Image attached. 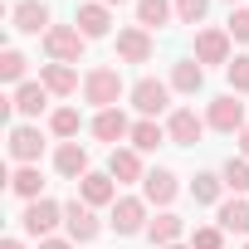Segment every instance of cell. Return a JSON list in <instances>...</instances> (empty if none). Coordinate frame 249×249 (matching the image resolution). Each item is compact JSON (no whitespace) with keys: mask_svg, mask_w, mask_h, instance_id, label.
Listing matches in <instances>:
<instances>
[{"mask_svg":"<svg viewBox=\"0 0 249 249\" xmlns=\"http://www.w3.org/2000/svg\"><path fill=\"white\" fill-rule=\"evenodd\" d=\"M122 93H127V83H122L117 69L103 64V69H88V73H83V103H93L98 112H103V107H117Z\"/></svg>","mask_w":249,"mask_h":249,"instance_id":"obj_1","label":"cell"},{"mask_svg":"<svg viewBox=\"0 0 249 249\" xmlns=\"http://www.w3.org/2000/svg\"><path fill=\"white\" fill-rule=\"evenodd\" d=\"M127 103L137 107V117H161V112H171V83H161V78H137V83L127 88Z\"/></svg>","mask_w":249,"mask_h":249,"instance_id":"obj_2","label":"cell"},{"mask_svg":"<svg viewBox=\"0 0 249 249\" xmlns=\"http://www.w3.org/2000/svg\"><path fill=\"white\" fill-rule=\"evenodd\" d=\"M83 49H88V39H83L78 25H54V30L44 35V54H49V64H78Z\"/></svg>","mask_w":249,"mask_h":249,"instance_id":"obj_3","label":"cell"},{"mask_svg":"<svg viewBox=\"0 0 249 249\" xmlns=\"http://www.w3.org/2000/svg\"><path fill=\"white\" fill-rule=\"evenodd\" d=\"M54 225H64V205H59V200H49V196L30 200V205H25V215H20V230H25L30 239H49V234H54Z\"/></svg>","mask_w":249,"mask_h":249,"instance_id":"obj_4","label":"cell"},{"mask_svg":"<svg viewBox=\"0 0 249 249\" xmlns=\"http://www.w3.org/2000/svg\"><path fill=\"white\" fill-rule=\"evenodd\" d=\"M152 205L142 200V196H117L112 200V215H107V225L117 230V234H147V225H152V215H147Z\"/></svg>","mask_w":249,"mask_h":249,"instance_id":"obj_5","label":"cell"},{"mask_svg":"<svg viewBox=\"0 0 249 249\" xmlns=\"http://www.w3.org/2000/svg\"><path fill=\"white\" fill-rule=\"evenodd\" d=\"M5 147H10V161H15V166H39V157H44V132H39V122H15Z\"/></svg>","mask_w":249,"mask_h":249,"instance_id":"obj_6","label":"cell"},{"mask_svg":"<svg viewBox=\"0 0 249 249\" xmlns=\"http://www.w3.org/2000/svg\"><path fill=\"white\" fill-rule=\"evenodd\" d=\"M64 230H69V239L73 244H93L98 234H103V220H98V210L93 205H83L78 196L64 205Z\"/></svg>","mask_w":249,"mask_h":249,"instance_id":"obj_7","label":"cell"},{"mask_svg":"<svg viewBox=\"0 0 249 249\" xmlns=\"http://www.w3.org/2000/svg\"><path fill=\"white\" fill-rule=\"evenodd\" d=\"M205 127H215V132H244V103H239V93H220V98H210V107H205Z\"/></svg>","mask_w":249,"mask_h":249,"instance_id":"obj_8","label":"cell"},{"mask_svg":"<svg viewBox=\"0 0 249 249\" xmlns=\"http://www.w3.org/2000/svg\"><path fill=\"white\" fill-rule=\"evenodd\" d=\"M205 137V117L196 107H171L166 112V142L171 147H196Z\"/></svg>","mask_w":249,"mask_h":249,"instance_id":"obj_9","label":"cell"},{"mask_svg":"<svg viewBox=\"0 0 249 249\" xmlns=\"http://www.w3.org/2000/svg\"><path fill=\"white\" fill-rule=\"evenodd\" d=\"M10 25L20 30V35H49L54 30V15H49V5H44V0H15V5H10Z\"/></svg>","mask_w":249,"mask_h":249,"instance_id":"obj_10","label":"cell"},{"mask_svg":"<svg viewBox=\"0 0 249 249\" xmlns=\"http://www.w3.org/2000/svg\"><path fill=\"white\" fill-rule=\"evenodd\" d=\"M49 98H54V93H49V88H44L39 78H30V83L10 88V103H5V107H10L15 117H25V122H30V117H39V112L49 107Z\"/></svg>","mask_w":249,"mask_h":249,"instance_id":"obj_11","label":"cell"},{"mask_svg":"<svg viewBox=\"0 0 249 249\" xmlns=\"http://www.w3.org/2000/svg\"><path fill=\"white\" fill-rule=\"evenodd\" d=\"M176 196H181V176H176V171H166V166L147 171V181H142V200H147V205L171 210V200H176Z\"/></svg>","mask_w":249,"mask_h":249,"instance_id":"obj_12","label":"cell"},{"mask_svg":"<svg viewBox=\"0 0 249 249\" xmlns=\"http://www.w3.org/2000/svg\"><path fill=\"white\" fill-rule=\"evenodd\" d=\"M88 132H93L98 142L117 147V142H127V137H132V122H127V112H122V107H103V112H93Z\"/></svg>","mask_w":249,"mask_h":249,"instance_id":"obj_13","label":"cell"},{"mask_svg":"<svg viewBox=\"0 0 249 249\" xmlns=\"http://www.w3.org/2000/svg\"><path fill=\"white\" fill-rule=\"evenodd\" d=\"M107 176H112L117 186H137V181H147L142 152H137V147H112V157H107Z\"/></svg>","mask_w":249,"mask_h":249,"instance_id":"obj_14","label":"cell"},{"mask_svg":"<svg viewBox=\"0 0 249 249\" xmlns=\"http://www.w3.org/2000/svg\"><path fill=\"white\" fill-rule=\"evenodd\" d=\"M152 54H157V39H152L142 25L117 30V59H122V64H147Z\"/></svg>","mask_w":249,"mask_h":249,"instance_id":"obj_15","label":"cell"},{"mask_svg":"<svg viewBox=\"0 0 249 249\" xmlns=\"http://www.w3.org/2000/svg\"><path fill=\"white\" fill-rule=\"evenodd\" d=\"M54 171L78 186V181L93 171V166H88V147H83V142H59V147H54Z\"/></svg>","mask_w":249,"mask_h":249,"instance_id":"obj_16","label":"cell"},{"mask_svg":"<svg viewBox=\"0 0 249 249\" xmlns=\"http://www.w3.org/2000/svg\"><path fill=\"white\" fill-rule=\"evenodd\" d=\"M230 30H196V64H230Z\"/></svg>","mask_w":249,"mask_h":249,"instance_id":"obj_17","label":"cell"},{"mask_svg":"<svg viewBox=\"0 0 249 249\" xmlns=\"http://www.w3.org/2000/svg\"><path fill=\"white\" fill-rule=\"evenodd\" d=\"M73 25L83 30V39H103V35H112V10L98 5V0H83L78 15H73Z\"/></svg>","mask_w":249,"mask_h":249,"instance_id":"obj_18","label":"cell"},{"mask_svg":"<svg viewBox=\"0 0 249 249\" xmlns=\"http://www.w3.org/2000/svg\"><path fill=\"white\" fill-rule=\"evenodd\" d=\"M78 200L93 205V210H98V205H112V200H117V181H112L107 171H88V176L78 181Z\"/></svg>","mask_w":249,"mask_h":249,"instance_id":"obj_19","label":"cell"},{"mask_svg":"<svg viewBox=\"0 0 249 249\" xmlns=\"http://www.w3.org/2000/svg\"><path fill=\"white\" fill-rule=\"evenodd\" d=\"M215 225H220L225 234H244V239H249V196L220 200V205H215Z\"/></svg>","mask_w":249,"mask_h":249,"instance_id":"obj_20","label":"cell"},{"mask_svg":"<svg viewBox=\"0 0 249 249\" xmlns=\"http://www.w3.org/2000/svg\"><path fill=\"white\" fill-rule=\"evenodd\" d=\"M39 83H44L54 98H73V93H78V69H73V64H39Z\"/></svg>","mask_w":249,"mask_h":249,"instance_id":"obj_21","label":"cell"},{"mask_svg":"<svg viewBox=\"0 0 249 249\" xmlns=\"http://www.w3.org/2000/svg\"><path fill=\"white\" fill-rule=\"evenodd\" d=\"M181 234H186V220H181L176 210H157V220L147 225V239H152L157 249H166V244H181Z\"/></svg>","mask_w":249,"mask_h":249,"instance_id":"obj_22","label":"cell"},{"mask_svg":"<svg viewBox=\"0 0 249 249\" xmlns=\"http://www.w3.org/2000/svg\"><path fill=\"white\" fill-rule=\"evenodd\" d=\"M171 20H176V0H137V25H142L147 35L166 30Z\"/></svg>","mask_w":249,"mask_h":249,"instance_id":"obj_23","label":"cell"},{"mask_svg":"<svg viewBox=\"0 0 249 249\" xmlns=\"http://www.w3.org/2000/svg\"><path fill=\"white\" fill-rule=\"evenodd\" d=\"M166 83H171V93H186V98H191V93L205 88V64L181 59V64H171V78H166Z\"/></svg>","mask_w":249,"mask_h":249,"instance_id":"obj_24","label":"cell"},{"mask_svg":"<svg viewBox=\"0 0 249 249\" xmlns=\"http://www.w3.org/2000/svg\"><path fill=\"white\" fill-rule=\"evenodd\" d=\"M127 142H132L142 157H147V152H157V147L166 142V122H157V117H137V122H132V137H127Z\"/></svg>","mask_w":249,"mask_h":249,"instance_id":"obj_25","label":"cell"},{"mask_svg":"<svg viewBox=\"0 0 249 249\" xmlns=\"http://www.w3.org/2000/svg\"><path fill=\"white\" fill-rule=\"evenodd\" d=\"M220 196H225V176H220V171H196L191 200H196V205H220Z\"/></svg>","mask_w":249,"mask_h":249,"instance_id":"obj_26","label":"cell"},{"mask_svg":"<svg viewBox=\"0 0 249 249\" xmlns=\"http://www.w3.org/2000/svg\"><path fill=\"white\" fill-rule=\"evenodd\" d=\"M49 132L59 137V142H78V132H83V117H78V107H54L49 112Z\"/></svg>","mask_w":249,"mask_h":249,"instance_id":"obj_27","label":"cell"},{"mask_svg":"<svg viewBox=\"0 0 249 249\" xmlns=\"http://www.w3.org/2000/svg\"><path fill=\"white\" fill-rule=\"evenodd\" d=\"M10 191L30 205V200H39V191H44V176H39V166H15V176H10Z\"/></svg>","mask_w":249,"mask_h":249,"instance_id":"obj_28","label":"cell"},{"mask_svg":"<svg viewBox=\"0 0 249 249\" xmlns=\"http://www.w3.org/2000/svg\"><path fill=\"white\" fill-rule=\"evenodd\" d=\"M25 69H30V59H25L20 49H5V54H0V83H10V88L30 83V78H25Z\"/></svg>","mask_w":249,"mask_h":249,"instance_id":"obj_29","label":"cell"},{"mask_svg":"<svg viewBox=\"0 0 249 249\" xmlns=\"http://www.w3.org/2000/svg\"><path fill=\"white\" fill-rule=\"evenodd\" d=\"M220 176H225V191L249 196V161H244V157H230V161L220 166Z\"/></svg>","mask_w":249,"mask_h":249,"instance_id":"obj_30","label":"cell"},{"mask_svg":"<svg viewBox=\"0 0 249 249\" xmlns=\"http://www.w3.org/2000/svg\"><path fill=\"white\" fill-rule=\"evenodd\" d=\"M225 78H230V93H249V54H234L230 64H225Z\"/></svg>","mask_w":249,"mask_h":249,"instance_id":"obj_31","label":"cell"},{"mask_svg":"<svg viewBox=\"0 0 249 249\" xmlns=\"http://www.w3.org/2000/svg\"><path fill=\"white\" fill-rule=\"evenodd\" d=\"M191 249H225V230L220 225H196L191 230Z\"/></svg>","mask_w":249,"mask_h":249,"instance_id":"obj_32","label":"cell"},{"mask_svg":"<svg viewBox=\"0 0 249 249\" xmlns=\"http://www.w3.org/2000/svg\"><path fill=\"white\" fill-rule=\"evenodd\" d=\"M210 15V0H176V20L181 25H200Z\"/></svg>","mask_w":249,"mask_h":249,"instance_id":"obj_33","label":"cell"},{"mask_svg":"<svg viewBox=\"0 0 249 249\" xmlns=\"http://www.w3.org/2000/svg\"><path fill=\"white\" fill-rule=\"evenodd\" d=\"M230 39H239V44H249V10H230Z\"/></svg>","mask_w":249,"mask_h":249,"instance_id":"obj_34","label":"cell"},{"mask_svg":"<svg viewBox=\"0 0 249 249\" xmlns=\"http://www.w3.org/2000/svg\"><path fill=\"white\" fill-rule=\"evenodd\" d=\"M39 249H78V244H73L69 234H64V239H54V234H49V239H39Z\"/></svg>","mask_w":249,"mask_h":249,"instance_id":"obj_35","label":"cell"},{"mask_svg":"<svg viewBox=\"0 0 249 249\" xmlns=\"http://www.w3.org/2000/svg\"><path fill=\"white\" fill-rule=\"evenodd\" d=\"M239 157L249 161V122H244V132H239Z\"/></svg>","mask_w":249,"mask_h":249,"instance_id":"obj_36","label":"cell"},{"mask_svg":"<svg viewBox=\"0 0 249 249\" xmlns=\"http://www.w3.org/2000/svg\"><path fill=\"white\" fill-rule=\"evenodd\" d=\"M0 249H25V239H15V234H10V239H0Z\"/></svg>","mask_w":249,"mask_h":249,"instance_id":"obj_37","label":"cell"},{"mask_svg":"<svg viewBox=\"0 0 249 249\" xmlns=\"http://www.w3.org/2000/svg\"><path fill=\"white\" fill-rule=\"evenodd\" d=\"M98 5H107V10H112V5H127V0H98Z\"/></svg>","mask_w":249,"mask_h":249,"instance_id":"obj_38","label":"cell"},{"mask_svg":"<svg viewBox=\"0 0 249 249\" xmlns=\"http://www.w3.org/2000/svg\"><path fill=\"white\" fill-rule=\"evenodd\" d=\"M166 249H191V244H166Z\"/></svg>","mask_w":249,"mask_h":249,"instance_id":"obj_39","label":"cell"},{"mask_svg":"<svg viewBox=\"0 0 249 249\" xmlns=\"http://www.w3.org/2000/svg\"><path fill=\"white\" fill-rule=\"evenodd\" d=\"M230 5H239V0H230Z\"/></svg>","mask_w":249,"mask_h":249,"instance_id":"obj_40","label":"cell"},{"mask_svg":"<svg viewBox=\"0 0 249 249\" xmlns=\"http://www.w3.org/2000/svg\"><path fill=\"white\" fill-rule=\"evenodd\" d=\"M244 249H249V239H244Z\"/></svg>","mask_w":249,"mask_h":249,"instance_id":"obj_41","label":"cell"}]
</instances>
